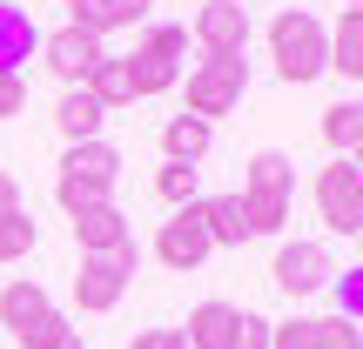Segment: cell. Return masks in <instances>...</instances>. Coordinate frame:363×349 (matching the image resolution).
Masks as SVG:
<instances>
[{
	"instance_id": "277c9868",
	"label": "cell",
	"mask_w": 363,
	"mask_h": 349,
	"mask_svg": "<svg viewBox=\"0 0 363 349\" xmlns=\"http://www.w3.org/2000/svg\"><path fill=\"white\" fill-rule=\"evenodd\" d=\"M182 329L195 349H269L276 323H262L256 309H235V302H195Z\"/></svg>"
},
{
	"instance_id": "d4e9b609",
	"label": "cell",
	"mask_w": 363,
	"mask_h": 349,
	"mask_svg": "<svg viewBox=\"0 0 363 349\" xmlns=\"http://www.w3.org/2000/svg\"><path fill=\"white\" fill-rule=\"evenodd\" d=\"M34 242H40L34 215H27V208H7V215H0V262H27Z\"/></svg>"
},
{
	"instance_id": "d6a6232c",
	"label": "cell",
	"mask_w": 363,
	"mask_h": 349,
	"mask_svg": "<svg viewBox=\"0 0 363 349\" xmlns=\"http://www.w3.org/2000/svg\"><path fill=\"white\" fill-rule=\"evenodd\" d=\"M350 161H357V168H363V148H357V155H350Z\"/></svg>"
},
{
	"instance_id": "9c48e42d",
	"label": "cell",
	"mask_w": 363,
	"mask_h": 349,
	"mask_svg": "<svg viewBox=\"0 0 363 349\" xmlns=\"http://www.w3.org/2000/svg\"><path fill=\"white\" fill-rule=\"evenodd\" d=\"M208 256H216V242H208V229H202V215H195V202L175 208V215L155 229V262H162V269L189 275V269H202Z\"/></svg>"
},
{
	"instance_id": "9a60e30c",
	"label": "cell",
	"mask_w": 363,
	"mask_h": 349,
	"mask_svg": "<svg viewBox=\"0 0 363 349\" xmlns=\"http://www.w3.org/2000/svg\"><path fill=\"white\" fill-rule=\"evenodd\" d=\"M40 54V27L27 7H13V0H0V74H21V61H34Z\"/></svg>"
},
{
	"instance_id": "6da1fadb",
	"label": "cell",
	"mask_w": 363,
	"mask_h": 349,
	"mask_svg": "<svg viewBox=\"0 0 363 349\" xmlns=\"http://www.w3.org/2000/svg\"><path fill=\"white\" fill-rule=\"evenodd\" d=\"M269 61L289 88H310L316 74H330V27L310 7H283L269 21Z\"/></svg>"
},
{
	"instance_id": "8992f818",
	"label": "cell",
	"mask_w": 363,
	"mask_h": 349,
	"mask_svg": "<svg viewBox=\"0 0 363 349\" xmlns=\"http://www.w3.org/2000/svg\"><path fill=\"white\" fill-rule=\"evenodd\" d=\"M316 215L330 235H363V168L350 155H330V168H316Z\"/></svg>"
},
{
	"instance_id": "8fae6325",
	"label": "cell",
	"mask_w": 363,
	"mask_h": 349,
	"mask_svg": "<svg viewBox=\"0 0 363 349\" xmlns=\"http://www.w3.org/2000/svg\"><path fill=\"white\" fill-rule=\"evenodd\" d=\"M189 40L202 54H242L249 47V7L242 0H208V7H195Z\"/></svg>"
},
{
	"instance_id": "83f0119b",
	"label": "cell",
	"mask_w": 363,
	"mask_h": 349,
	"mask_svg": "<svg viewBox=\"0 0 363 349\" xmlns=\"http://www.w3.org/2000/svg\"><path fill=\"white\" fill-rule=\"evenodd\" d=\"M142 47H155V54H169V61H182V54H189V27H169V21H162V27H148Z\"/></svg>"
},
{
	"instance_id": "d590c367",
	"label": "cell",
	"mask_w": 363,
	"mask_h": 349,
	"mask_svg": "<svg viewBox=\"0 0 363 349\" xmlns=\"http://www.w3.org/2000/svg\"><path fill=\"white\" fill-rule=\"evenodd\" d=\"M357 242H363V235H357Z\"/></svg>"
},
{
	"instance_id": "1f68e13d",
	"label": "cell",
	"mask_w": 363,
	"mask_h": 349,
	"mask_svg": "<svg viewBox=\"0 0 363 349\" xmlns=\"http://www.w3.org/2000/svg\"><path fill=\"white\" fill-rule=\"evenodd\" d=\"M175 349H195V343H189V329H175Z\"/></svg>"
},
{
	"instance_id": "836d02e7",
	"label": "cell",
	"mask_w": 363,
	"mask_h": 349,
	"mask_svg": "<svg viewBox=\"0 0 363 349\" xmlns=\"http://www.w3.org/2000/svg\"><path fill=\"white\" fill-rule=\"evenodd\" d=\"M61 7H81V0H61Z\"/></svg>"
},
{
	"instance_id": "30bf717a",
	"label": "cell",
	"mask_w": 363,
	"mask_h": 349,
	"mask_svg": "<svg viewBox=\"0 0 363 349\" xmlns=\"http://www.w3.org/2000/svg\"><path fill=\"white\" fill-rule=\"evenodd\" d=\"M269 282L283 289V296H316L323 282H337V262H330V248L323 242H283L276 248V269H269Z\"/></svg>"
},
{
	"instance_id": "44dd1931",
	"label": "cell",
	"mask_w": 363,
	"mask_h": 349,
	"mask_svg": "<svg viewBox=\"0 0 363 349\" xmlns=\"http://www.w3.org/2000/svg\"><path fill=\"white\" fill-rule=\"evenodd\" d=\"M121 61H128L135 94H169L182 81V61H169V54H155V47H135V54H121Z\"/></svg>"
},
{
	"instance_id": "3957f363",
	"label": "cell",
	"mask_w": 363,
	"mask_h": 349,
	"mask_svg": "<svg viewBox=\"0 0 363 349\" xmlns=\"http://www.w3.org/2000/svg\"><path fill=\"white\" fill-rule=\"evenodd\" d=\"M289 195H296V161L283 148H262L249 155L242 168V215H249V235H276L289 222Z\"/></svg>"
},
{
	"instance_id": "603a6c76",
	"label": "cell",
	"mask_w": 363,
	"mask_h": 349,
	"mask_svg": "<svg viewBox=\"0 0 363 349\" xmlns=\"http://www.w3.org/2000/svg\"><path fill=\"white\" fill-rule=\"evenodd\" d=\"M88 94H94V101L108 108V115H115V108H128V101H135L128 61H121V54H108V61H101V67H94V74H88Z\"/></svg>"
},
{
	"instance_id": "52a82bcc",
	"label": "cell",
	"mask_w": 363,
	"mask_h": 349,
	"mask_svg": "<svg viewBox=\"0 0 363 349\" xmlns=\"http://www.w3.org/2000/svg\"><path fill=\"white\" fill-rule=\"evenodd\" d=\"M142 262V248H115V256H81V275H74V309L81 316H108L121 296H128V275Z\"/></svg>"
},
{
	"instance_id": "ffe728a7",
	"label": "cell",
	"mask_w": 363,
	"mask_h": 349,
	"mask_svg": "<svg viewBox=\"0 0 363 349\" xmlns=\"http://www.w3.org/2000/svg\"><path fill=\"white\" fill-rule=\"evenodd\" d=\"M148 7H155V0H81V7H74V27H88V34H115V27L148 21Z\"/></svg>"
},
{
	"instance_id": "5bb4252c",
	"label": "cell",
	"mask_w": 363,
	"mask_h": 349,
	"mask_svg": "<svg viewBox=\"0 0 363 349\" xmlns=\"http://www.w3.org/2000/svg\"><path fill=\"white\" fill-rule=\"evenodd\" d=\"M74 222V242H81V256H115V248H128L135 235H128V215H121L115 202H101V208H81V215H67Z\"/></svg>"
},
{
	"instance_id": "2e32d148",
	"label": "cell",
	"mask_w": 363,
	"mask_h": 349,
	"mask_svg": "<svg viewBox=\"0 0 363 349\" xmlns=\"http://www.w3.org/2000/svg\"><path fill=\"white\" fill-rule=\"evenodd\" d=\"M101 121H108V108L94 101L88 88H67V94H61V108H54V128H61V142H67V148L101 142Z\"/></svg>"
},
{
	"instance_id": "7c38bea8",
	"label": "cell",
	"mask_w": 363,
	"mask_h": 349,
	"mask_svg": "<svg viewBox=\"0 0 363 349\" xmlns=\"http://www.w3.org/2000/svg\"><path fill=\"white\" fill-rule=\"evenodd\" d=\"M269 349H363L350 316H289L269 329Z\"/></svg>"
},
{
	"instance_id": "e575fe53",
	"label": "cell",
	"mask_w": 363,
	"mask_h": 349,
	"mask_svg": "<svg viewBox=\"0 0 363 349\" xmlns=\"http://www.w3.org/2000/svg\"><path fill=\"white\" fill-rule=\"evenodd\" d=\"M343 7H363V0H343Z\"/></svg>"
},
{
	"instance_id": "e0dca14e",
	"label": "cell",
	"mask_w": 363,
	"mask_h": 349,
	"mask_svg": "<svg viewBox=\"0 0 363 349\" xmlns=\"http://www.w3.org/2000/svg\"><path fill=\"white\" fill-rule=\"evenodd\" d=\"M195 215H202V229H208V242H216V248H242V242H249L242 195H202V202H195Z\"/></svg>"
},
{
	"instance_id": "5b68a950",
	"label": "cell",
	"mask_w": 363,
	"mask_h": 349,
	"mask_svg": "<svg viewBox=\"0 0 363 349\" xmlns=\"http://www.w3.org/2000/svg\"><path fill=\"white\" fill-rule=\"evenodd\" d=\"M242 88H249V61L242 54H208V61L189 67V108H182V115L216 128V115H229V108L242 101Z\"/></svg>"
},
{
	"instance_id": "7a4b0ae2",
	"label": "cell",
	"mask_w": 363,
	"mask_h": 349,
	"mask_svg": "<svg viewBox=\"0 0 363 349\" xmlns=\"http://www.w3.org/2000/svg\"><path fill=\"white\" fill-rule=\"evenodd\" d=\"M115 181H121V148H108V142H81V148H67V155H61L54 202H61L67 215H81V208L115 202Z\"/></svg>"
},
{
	"instance_id": "f546056e",
	"label": "cell",
	"mask_w": 363,
	"mask_h": 349,
	"mask_svg": "<svg viewBox=\"0 0 363 349\" xmlns=\"http://www.w3.org/2000/svg\"><path fill=\"white\" fill-rule=\"evenodd\" d=\"M128 349H175V329H142Z\"/></svg>"
},
{
	"instance_id": "ac0fdd59",
	"label": "cell",
	"mask_w": 363,
	"mask_h": 349,
	"mask_svg": "<svg viewBox=\"0 0 363 349\" xmlns=\"http://www.w3.org/2000/svg\"><path fill=\"white\" fill-rule=\"evenodd\" d=\"M330 74L363 81V7H343V21L330 27Z\"/></svg>"
},
{
	"instance_id": "7402d4cb",
	"label": "cell",
	"mask_w": 363,
	"mask_h": 349,
	"mask_svg": "<svg viewBox=\"0 0 363 349\" xmlns=\"http://www.w3.org/2000/svg\"><path fill=\"white\" fill-rule=\"evenodd\" d=\"M323 142H330V155H357L363 148V101L323 108Z\"/></svg>"
},
{
	"instance_id": "f1b7e54d",
	"label": "cell",
	"mask_w": 363,
	"mask_h": 349,
	"mask_svg": "<svg viewBox=\"0 0 363 349\" xmlns=\"http://www.w3.org/2000/svg\"><path fill=\"white\" fill-rule=\"evenodd\" d=\"M27 108V81L21 74H0V121H13Z\"/></svg>"
},
{
	"instance_id": "4fadbf2b",
	"label": "cell",
	"mask_w": 363,
	"mask_h": 349,
	"mask_svg": "<svg viewBox=\"0 0 363 349\" xmlns=\"http://www.w3.org/2000/svg\"><path fill=\"white\" fill-rule=\"evenodd\" d=\"M48 316H54V296L34 282V275H21V282L0 289V329H13V343H27Z\"/></svg>"
},
{
	"instance_id": "ba28073f",
	"label": "cell",
	"mask_w": 363,
	"mask_h": 349,
	"mask_svg": "<svg viewBox=\"0 0 363 349\" xmlns=\"http://www.w3.org/2000/svg\"><path fill=\"white\" fill-rule=\"evenodd\" d=\"M40 61H48V74H61L67 88H88V74L108 61L101 34H88V27H54V34H40Z\"/></svg>"
},
{
	"instance_id": "d6986e66",
	"label": "cell",
	"mask_w": 363,
	"mask_h": 349,
	"mask_svg": "<svg viewBox=\"0 0 363 349\" xmlns=\"http://www.w3.org/2000/svg\"><path fill=\"white\" fill-rule=\"evenodd\" d=\"M208 142H216V128H208V121H195V115H169L162 121V155L169 161H202L208 155Z\"/></svg>"
},
{
	"instance_id": "4316f807",
	"label": "cell",
	"mask_w": 363,
	"mask_h": 349,
	"mask_svg": "<svg viewBox=\"0 0 363 349\" xmlns=\"http://www.w3.org/2000/svg\"><path fill=\"white\" fill-rule=\"evenodd\" d=\"M337 316H350V323H363V262L357 269H337Z\"/></svg>"
},
{
	"instance_id": "4dcf8cb0",
	"label": "cell",
	"mask_w": 363,
	"mask_h": 349,
	"mask_svg": "<svg viewBox=\"0 0 363 349\" xmlns=\"http://www.w3.org/2000/svg\"><path fill=\"white\" fill-rule=\"evenodd\" d=\"M7 208H27V202H21V181L0 168V215H7Z\"/></svg>"
},
{
	"instance_id": "484cf974",
	"label": "cell",
	"mask_w": 363,
	"mask_h": 349,
	"mask_svg": "<svg viewBox=\"0 0 363 349\" xmlns=\"http://www.w3.org/2000/svg\"><path fill=\"white\" fill-rule=\"evenodd\" d=\"M21 349H81V329H74V323H67V316H61V309H54V316H48V323H40V329H34V336H27V343H21Z\"/></svg>"
},
{
	"instance_id": "cb8c5ba5",
	"label": "cell",
	"mask_w": 363,
	"mask_h": 349,
	"mask_svg": "<svg viewBox=\"0 0 363 349\" xmlns=\"http://www.w3.org/2000/svg\"><path fill=\"white\" fill-rule=\"evenodd\" d=\"M195 188H202V168H189V161H162V168H155V195H162L169 208H189V202H202Z\"/></svg>"
}]
</instances>
